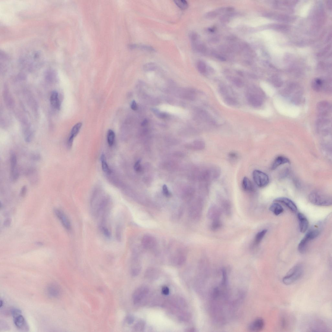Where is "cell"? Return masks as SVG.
Segmentation results:
<instances>
[{
  "mask_svg": "<svg viewBox=\"0 0 332 332\" xmlns=\"http://www.w3.org/2000/svg\"><path fill=\"white\" fill-rule=\"evenodd\" d=\"M309 201L312 204L320 206H329L332 204L331 197L320 190H314L308 196Z\"/></svg>",
  "mask_w": 332,
  "mask_h": 332,
  "instance_id": "1",
  "label": "cell"
},
{
  "mask_svg": "<svg viewBox=\"0 0 332 332\" xmlns=\"http://www.w3.org/2000/svg\"><path fill=\"white\" fill-rule=\"evenodd\" d=\"M303 272V268L301 264H297L291 269L283 279V283L286 285L292 284L301 277Z\"/></svg>",
  "mask_w": 332,
  "mask_h": 332,
  "instance_id": "2",
  "label": "cell"
},
{
  "mask_svg": "<svg viewBox=\"0 0 332 332\" xmlns=\"http://www.w3.org/2000/svg\"><path fill=\"white\" fill-rule=\"evenodd\" d=\"M253 177L254 182L258 187H263L267 186L269 182L268 175L261 171L255 170L253 173Z\"/></svg>",
  "mask_w": 332,
  "mask_h": 332,
  "instance_id": "3",
  "label": "cell"
},
{
  "mask_svg": "<svg viewBox=\"0 0 332 332\" xmlns=\"http://www.w3.org/2000/svg\"><path fill=\"white\" fill-rule=\"evenodd\" d=\"M21 314V311L19 309L15 310L12 312V315L14 318V323L19 329L26 330L27 327L26 321Z\"/></svg>",
  "mask_w": 332,
  "mask_h": 332,
  "instance_id": "4",
  "label": "cell"
},
{
  "mask_svg": "<svg viewBox=\"0 0 332 332\" xmlns=\"http://www.w3.org/2000/svg\"><path fill=\"white\" fill-rule=\"evenodd\" d=\"M10 176L12 181H16L18 179L19 174L17 167V158L15 153L11 152L10 155Z\"/></svg>",
  "mask_w": 332,
  "mask_h": 332,
  "instance_id": "5",
  "label": "cell"
},
{
  "mask_svg": "<svg viewBox=\"0 0 332 332\" xmlns=\"http://www.w3.org/2000/svg\"><path fill=\"white\" fill-rule=\"evenodd\" d=\"M148 287L140 286L135 291L133 296V302L135 304H138L145 298L149 292Z\"/></svg>",
  "mask_w": 332,
  "mask_h": 332,
  "instance_id": "6",
  "label": "cell"
},
{
  "mask_svg": "<svg viewBox=\"0 0 332 332\" xmlns=\"http://www.w3.org/2000/svg\"><path fill=\"white\" fill-rule=\"evenodd\" d=\"M331 109L330 103L327 101H321L317 105V110L319 116L322 118L327 116Z\"/></svg>",
  "mask_w": 332,
  "mask_h": 332,
  "instance_id": "7",
  "label": "cell"
},
{
  "mask_svg": "<svg viewBox=\"0 0 332 332\" xmlns=\"http://www.w3.org/2000/svg\"><path fill=\"white\" fill-rule=\"evenodd\" d=\"M54 212L55 215L61 221L63 227L67 230H70L71 227L70 222L64 213L58 209H55Z\"/></svg>",
  "mask_w": 332,
  "mask_h": 332,
  "instance_id": "8",
  "label": "cell"
},
{
  "mask_svg": "<svg viewBox=\"0 0 332 332\" xmlns=\"http://www.w3.org/2000/svg\"><path fill=\"white\" fill-rule=\"evenodd\" d=\"M274 201L282 203L293 212H296L297 211V208L295 203L289 198L286 197H279L275 199Z\"/></svg>",
  "mask_w": 332,
  "mask_h": 332,
  "instance_id": "9",
  "label": "cell"
},
{
  "mask_svg": "<svg viewBox=\"0 0 332 332\" xmlns=\"http://www.w3.org/2000/svg\"><path fill=\"white\" fill-rule=\"evenodd\" d=\"M47 294L50 297L53 298H58L61 294V290L58 285L54 284H50L47 287Z\"/></svg>",
  "mask_w": 332,
  "mask_h": 332,
  "instance_id": "10",
  "label": "cell"
},
{
  "mask_svg": "<svg viewBox=\"0 0 332 332\" xmlns=\"http://www.w3.org/2000/svg\"><path fill=\"white\" fill-rule=\"evenodd\" d=\"M156 240L155 238L149 235L144 236L142 240V244L144 248L146 249H151L156 245Z\"/></svg>",
  "mask_w": 332,
  "mask_h": 332,
  "instance_id": "11",
  "label": "cell"
},
{
  "mask_svg": "<svg viewBox=\"0 0 332 332\" xmlns=\"http://www.w3.org/2000/svg\"><path fill=\"white\" fill-rule=\"evenodd\" d=\"M297 218L299 222V230L301 232L304 233L308 230L309 223L308 219L305 216L301 213L297 214Z\"/></svg>",
  "mask_w": 332,
  "mask_h": 332,
  "instance_id": "12",
  "label": "cell"
},
{
  "mask_svg": "<svg viewBox=\"0 0 332 332\" xmlns=\"http://www.w3.org/2000/svg\"><path fill=\"white\" fill-rule=\"evenodd\" d=\"M289 159L284 156H279L275 159L271 166L272 170H276L280 165L286 164H290Z\"/></svg>",
  "mask_w": 332,
  "mask_h": 332,
  "instance_id": "13",
  "label": "cell"
},
{
  "mask_svg": "<svg viewBox=\"0 0 332 332\" xmlns=\"http://www.w3.org/2000/svg\"><path fill=\"white\" fill-rule=\"evenodd\" d=\"M264 320L260 318H258L254 321L249 327V330L252 331H259L262 329L264 326Z\"/></svg>",
  "mask_w": 332,
  "mask_h": 332,
  "instance_id": "14",
  "label": "cell"
},
{
  "mask_svg": "<svg viewBox=\"0 0 332 332\" xmlns=\"http://www.w3.org/2000/svg\"><path fill=\"white\" fill-rule=\"evenodd\" d=\"M248 100L250 104L255 107L260 106L263 102L261 97L258 95L253 94L250 95L249 97Z\"/></svg>",
  "mask_w": 332,
  "mask_h": 332,
  "instance_id": "15",
  "label": "cell"
},
{
  "mask_svg": "<svg viewBox=\"0 0 332 332\" xmlns=\"http://www.w3.org/2000/svg\"><path fill=\"white\" fill-rule=\"evenodd\" d=\"M50 102L53 108L59 110L61 108V103L58 98V94L56 91H53L50 98Z\"/></svg>",
  "mask_w": 332,
  "mask_h": 332,
  "instance_id": "16",
  "label": "cell"
},
{
  "mask_svg": "<svg viewBox=\"0 0 332 332\" xmlns=\"http://www.w3.org/2000/svg\"><path fill=\"white\" fill-rule=\"evenodd\" d=\"M324 81L320 78H316L312 81L311 86L313 90L316 92L321 91L323 88Z\"/></svg>",
  "mask_w": 332,
  "mask_h": 332,
  "instance_id": "17",
  "label": "cell"
},
{
  "mask_svg": "<svg viewBox=\"0 0 332 332\" xmlns=\"http://www.w3.org/2000/svg\"><path fill=\"white\" fill-rule=\"evenodd\" d=\"M269 209L276 215H279L284 212V209L282 207L277 203H273L270 206Z\"/></svg>",
  "mask_w": 332,
  "mask_h": 332,
  "instance_id": "18",
  "label": "cell"
},
{
  "mask_svg": "<svg viewBox=\"0 0 332 332\" xmlns=\"http://www.w3.org/2000/svg\"><path fill=\"white\" fill-rule=\"evenodd\" d=\"M82 126V124L81 123H78L75 125L72 128L70 136L68 139L74 140V138L77 136L78 133H79Z\"/></svg>",
  "mask_w": 332,
  "mask_h": 332,
  "instance_id": "19",
  "label": "cell"
},
{
  "mask_svg": "<svg viewBox=\"0 0 332 332\" xmlns=\"http://www.w3.org/2000/svg\"><path fill=\"white\" fill-rule=\"evenodd\" d=\"M242 185L243 189L247 192H251L254 190L253 185L251 182L247 177L243 178Z\"/></svg>",
  "mask_w": 332,
  "mask_h": 332,
  "instance_id": "20",
  "label": "cell"
},
{
  "mask_svg": "<svg viewBox=\"0 0 332 332\" xmlns=\"http://www.w3.org/2000/svg\"><path fill=\"white\" fill-rule=\"evenodd\" d=\"M102 167L103 171L105 173L110 174L111 173V171L109 168L108 165L106 162L105 156L104 153H103L100 157Z\"/></svg>",
  "mask_w": 332,
  "mask_h": 332,
  "instance_id": "21",
  "label": "cell"
},
{
  "mask_svg": "<svg viewBox=\"0 0 332 332\" xmlns=\"http://www.w3.org/2000/svg\"><path fill=\"white\" fill-rule=\"evenodd\" d=\"M309 241L305 237L300 241L298 246V249L299 251L301 253L304 254L305 252L307 247Z\"/></svg>",
  "mask_w": 332,
  "mask_h": 332,
  "instance_id": "22",
  "label": "cell"
},
{
  "mask_svg": "<svg viewBox=\"0 0 332 332\" xmlns=\"http://www.w3.org/2000/svg\"><path fill=\"white\" fill-rule=\"evenodd\" d=\"M319 231L317 229H312L310 230L306 234L305 237L310 241L315 239L319 236Z\"/></svg>",
  "mask_w": 332,
  "mask_h": 332,
  "instance_id": "23",
  "label": "cell"
},
{
  "mask_svg": "<svg viewBox=\"0 0 332 332\" xmlns=\"http://www.w3.org/2000/svg\"><path fill=\"white\" fill-rule=\"evenodd\" d=\"M115 134L113 131L109 130L108 131L107 134V140L108 145L109 146L111 147L113 145L115 142Z\"/></svg>",
  "mask_w": 332,
  "mask_h": 332,
  "instance_id": "24",
  "label": "cell"
},
{
  "mask_svg": "<svg viewBox=\"0 0 332 332\" xmlns=\"http://www.w3.org/2000/svg\"><path fill=\"white\" fill-rule=\"evenodd\" d=\"M131 47L132 48H139L144 50V51L150 52H154L155 51V49L152 48V47L147 45H134L131 46Z\"/></svg>",
  "mask_w": 332,
  "mask_h": 332,
  "instance_id": "25",
  "label": "cell"
},
{
  "mask_svg": "<svg viewBox=\"0 0 332 332\" xmlns=\"http://www.w3.org/2000/svg\"><path fill=\"white\" fill-rule=\"evenodd\" d=\"M208 214L210 217L214 219V220H217L218 219L217 218L220 216V212L217 208H212L209 211Z\"/></svg>",
  "mask_w": 332,
  "mask_h": 332,
  "instance_id": "26",
  "label": "cell"
},
{
  "mask_svg": "<svg viewBox=\"0 0 332 332\" xmlns=\"http://www.w3.org/2000/svg\"><path fill=\"white\" fill-rule=\"evenodd\" d=\"M267 230L266 229L263 230L256 234L255 238V243L256 244H259L261 242V241L264 238Z\"/></svg>",
  "mask_w": 332,
  "mask_h": 332,
  "instance_id": "27",
  "label": "cell"
},
{
  "mask_svg": "<svg viewBox=\"0 0 332 332\" xmlns=\"http://www.w3.org/2000/svg\"><path fill=\"white\" fill-rule=\"evenodd\" d=\"M175 4L182 10H186L188 7L187 2L184 0H176L175 1Z\"/></svg>",
  "mask_w": 332,
  "mask_h": 332,
  "instance_id": "28",
  "label": "cell"
},
{
  "mask_svg": "<svg viewBox=\"0 0 332 332\" xmlns=\"http://www.w3.org/2000/svg\"><path fill=\"white\" fill-rule=\"evenodd\" d=\"M197 67L200 73H204L206 70V66L205 62L202 61H199L197 62Z\"/></svg>",
  "mask_w": 332,
  "mask_h": 332,
  "instance_id": "29",
  "label": "cell"
},
{
  "mask_svg": "<svg viewBox=\"0 0 332 332\" xmlns=\"http://www.w3.org/2000/svg\"><path fill=\"white\" fill-rule=\"evenodd\" d=\"M156 67L157 65L154 63L150 62L144 65L143 68L145 71H149L155 70Z\"/></svg>",
  "mask_w": 332,
  "mask_h": 332,
  "instance_id": "30",
  "label": "cell"
},
{
  "mask_svg": "<svg viewBox=\"0 0 332 332\" xmlns=\"http://www.w3.org/2000/svg\"><path fill=\"white\" fill-rule=\"evenodd\" d=\"M145 326V322L142 321H140L135 325L134 329L135 331H140L143 329Z\"/></svg>",
  "mask_w": 332,
  "mask_h": 332,
  "instance_id": "31",
  "label": "cell"
},
{
  "mask_svg": "<svg viewBox=\"0 0 332 332\" xmlns=\"http://www.w3.org/2000/svg\"><path fill=\"white\" fill-rule=\"evenodd\" d=\"M271 83L276 87H280L283 85V82L279 78H275L272 79Z\"/></svg>",
  "mask_w": 332,
  "mask_h": 332,
  "instance_id": "32",
  "label": "cell"
},
{
  "mask_svg": "<svg viewBox=\"0 0 332 332\" xmlns=\"http://www.w3.org/2000/svg\"><path fill=\"white\" fill-rule=\"evenodd\" d=\"M189 37L192 43L196 41L199 39L198 34L195 32H190L189 34Z\"/></svg>",
  "mask_w": 332,
  "mask_h": 332,
  "instance_id": "33",
  "label": "cell"
},
{
  "mask_svg": "<svg viewBox=\"0 0 332 332\" xmlns=\"http://www.w3.org/2000/svg\"><path fill=\"white\" fill-rule=\"evenodd\" d=\"M221 222L218 219L214 220L212 224V229L214 230H217L221 227Z\"/></svg>",
  "mask_w": 332,
  "mask_h": 332,
  "instance_id": "34",
  "label": "cell"
},
{
  "mask_svg": "<svg viewBox=\"0 0 332 332\" xmlns=\"http://www.w3.org/2000/svg\"><path fill=\"white\" fill-rule=\"evenodd\" d=\"M225 101L227 104L230 105H236V100L230 97H227L225 99Z\"/></svg>",
  "mask_w": 332,
  "mask_h": 332,
  "instance_id": "35",
  "label": "cell"
},
{
  "mask_svg": "<svg viewBox=\"0 0 332 332\" xmlns=\"http://www.w3.org/2000/svg\"><path fill=\"white\" fill-rule=\"evenodd\" d=\"M233 82L235 85L239 87H242L244 85L243 81L239 78H234L233 80Z\"/></svg>",
  "mask_w": 332,
  "mask_h": 332,
  "instance_id": "36",
  "label": "cell"
},
{
  "mask_svg": "<svg viewBox=\"0 0 332 332\" xmlns=\"http://www.w3.org/2000/svg\"><path fill=\"white\" fill-rule=\"evenodd\" d=\"M217 14L215 11H210L206 14L205 17L208 19H214L217 16Z\"/></svg>",
  "mask_w": 332,
  "mask_h": 332,
  "instance_id": "37",
  "label": "cell"
},
{
  "mask_svg": "<svg viewBox=\"0 0 332 332\" xmlns=\"http://www.w3.org/2000/svg\"><path fill=\"white\" fill-rule=\"evenodd\" d=\"M163 192L164 195L167 197H170L171 196V193L169 192L167 186L164 185L162 187Z\"/></svg>",
  "mask_w": 332,
  "mask_h": 332,
  "instance_id": "38",
  "label": "cell"
},
{
  "mask_svg": "<svg viewBox=\"0 0 332 332\" xmlns=\"http://www.w3.org/2000/svg\"><path fill=\"white\" fill-rule=\"evenodd\" d=\"M126 321L128 324H132L134 321V318L132 316L128 315L126 318Z\"/></svg>",
  "mask_w": 332,
  "mask_h": 332,
  "instance_id": "39",
  "label": "cell"
},
{
  "mask_svg": "<svg viewBox=\"0 0 332 332\" xmlns=\"http://www.w3.org/2000/svg\"><path fill=\"white\" fill-rule=\"evenodd\" d=\"M140 160H139L135 164L134 166V169L135 170L136 172L140 171L141 169L140 166Z\"/></svg>",
  "mask_w": 332,
  "mask_h": 332,
  "instance_id": "40",
  "label": "cell"
},
{
  "mask_svg": "<svg viewBox=\"0 0 332 332\" xmlns=\"http://www.w3.org/2000/svg\"><path fill=\"white\" fill-rule=\"evenodd\" d=\"M27 191V188L26 186H24L21 188L20 194L21 197H24L26 195Z\"/></svg>",
  "mask_w": 332,
  "mask_h": 332,
  "instance_id": "41",
  "label": "cell"
},
{
  "mask_svg": "<svg viewBox=\"0 0 332 332\" xmlns=\"http://www.w3.org/2000/svg\"><path fill=\"white\" fill-rule=\"evenodd\" d=\"M162 292L165 295H167L170 293V290L167 287L165 286L162 288Z\"/></svg>",
  "mask_w": 332,
  "mask_h": 332,
  "instance_id": "42",
  "label": "cell"
},
{
  "mask_svg": "<svg viewBox=\"0 0 332 332\" xmlns=\"http://www.w3.org/2000/svg\"><path fill=\"white\" fill-rule=\"evenodd\" d=\"M31 159L34 161H39L41 159V157L38 154H34L31 156Z\"/></svg>",
  "mask_w": 332,
  "mask_h": 332,
  "instance_id": "43",
  "label": "cell"
},
{
  "mask_svg": "<svg viewBox=\"0 0 332 332\" xmlns=\"http://www.w3.org/2000/svg\"><path fill=\"white\" fill-rule=\"evenodd\" d=\"M11 223V220L10 218L6 219L4 222V225L6 227H9L10 226Z\"/></svg>",
  "mask_w": 332,
  "mask_h": 332,
  "instance_id": "44",
  "label": "cell"
},
{
  "mask_svg": "<svg viewBox=\"0 0 332 332\" xmlns=\"http://www.w3.org/2000/svg\"><path fill=\"white\" fill-rule=\"evenodd\" d=\"M131 108L133 110L135 111L137 110L138 108V106L135 101H133L132 103H131Z\"/></svg>",
  "mask_w": 332,
  "mask_h": 332,
  "instance_id": "45",
  "label": "cell"
},
{
  "mask_svg": "<svg viewBox=\"0 0 332 332\" xmlns=\"http://www.w3.org/2000/svg\"><path fill=\"white\" fill-rule=\"evenodd\" d=\"M221 19L222 21L226 22L228 21L229 18L227 16H225V15H224V16L222 17L221 18Z\"/></svg>",
  "mask_w": 332,
  "mask_h": 332,
  "instance_id": "46",
  "label": "cell"
},
{
  "mask_svg": "<svg viewBox=\"0 0 332 332\" xmlns=\"http://www.w3.org/2000/svg\"><path fill=\"white\" fill-rule=\"evenodd\" d=\"M147 123H148V121L146 120H145L142 122V126H145V125L147 124Z\"/></svg>",
  "mask_w": 332,
  "mask_h": 332,
  "instance_id": "47",
  "label": "cell"
},
{
  "mask_svg": "<svg viewBox=\"0 0 332 332\" xmlns=\"http://www.w3.org/2000/svg\"><path fill=\"white\" fill-rule=\"evenodd\" d=\"M36 245L38 246H42L43 245V243L42 242H38L36 243Z\"/></svg>",
  "mask_w": 332,
  "mask_h": 332,
  "instance_id": "48",
  "label": "cell"
}]
</instances>
